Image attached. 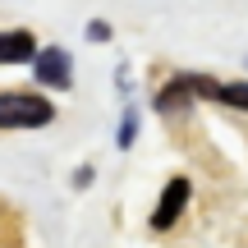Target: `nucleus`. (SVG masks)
Masks as SVG:
<instances>
[{
	"instance_id": "obj_5",
	"label": "nucleus",
	"mask_w": 248,
	"mask_h": 248,
	"mask_svg": "<svg viewBox=\"0 0 248 248\" xmlns=\"http://www.w3.org/2000/svg\"><path fill=\"white\" fill-rule=\"evenodd\" d=\"M32 55H37V42L28 32H0V64H18Z\"/></svg>"
},
{
	"instance_id": "obj_3",
	"label": "nucleus",
	"mask_w": 248,
	"mask_h": 248,
	"mask_svg": "<svg viewBox=\"0 0 248 248\" xmlns=\"http://www.w3.org/2000/svg\"><path fill=\"white\" fill-rule=\"evenodd\" d=\"M184 202H188V179H170V188L161 193L156 212H152V230H170L184 212Z\"/></svg>"
},
{
	"instance_id": "obj_2",
	"label": "nucleus",
	"mask_w": 248,
	"mask_h": 248,
	"mask_svg": "<svg viewBox=\"0 0 248 248\" xmlns=\"http://www.w3.org/2000/svg\"><path fill=\"white\" fill-rule=\"evenodd\" d=\"M188 92H198V97H212V101H225V106H239L248 110V83H216V78H202V74H193V78H184Z\"/></svg>"
},
{
	"instance_id": "obj_4",
	"label": "nucleus",
	"mask_w": 248,
	"mask_h": 248,
	"mask_svg": "<svg viewBox=\"0 0 248 248\" xmlns=\"http://www.w3.org/2000/svg\"><path fill=\"white\" fill-rule=\"evenodd\" d=\"M37 78H42L46 88H69V55H64L60 46L42 51L37 55Z\"/></svg>"
},
{
	"instance_id": "obj_1",
	"label": "nucleus",
	"mask_w": 248,
	"mask_h": 248,
	"mask_svg": "<svg viewBox=\"0 0 248 248\" xmlns=\"http://www.w3.org/2000/svg\"><path fill=\"white\" fill-rule=\"evenodd\" d=\"M51 101L32 97V92H5L0 97V129H42L51 124Z\"/></svg>"
}]
</instances>
